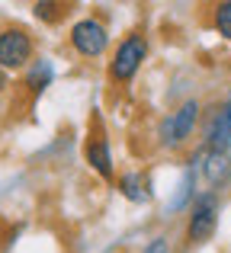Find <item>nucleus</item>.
I'll use <instances>...</instances> for the list:
<instances>
[{
    "label": "nucleus",
    "mask_w": 231,
    "mask_h": 253,
    "mask_svg": "<svg viewBox=\"0 0 231 253\" xmlns=\"http://www.w3.org/2000/svg\"><path fill=\"white\" fill-rule=\"evenodd\" d=\"M36 13L42 19H58L61 16V6H51V3H36Z\"/></svg>",
    "instance_id": "obj_12"
},
{
    "label": "nucleus",
    "mask_w": 231,
    "mask_h": 253,
    "mask_svg": "<svg viewBox=\"0 0 231 253\" xmlns=\"http://www.w3.org/2000/svg\"><path fill=\"white\" fill-rule=\"evenodd\" d=\"M148 55V42L144 36H129L119 42V48L113 51V61H109V77L116 84H132L135 74L141 71V61Z\"/></svg>",
    "instance_id": "obj_1"
},
{
    "label": "nucleus",
    "mask_w": 231,
    "mask_h": 253,
    "mask_svg": "<svg viewBox=\"0 0 231 253\" xmlns=\"http://www.w3.org/2000/svg\"><path fill=\"white\" fill-rule=\"evenodd\" d=\"M206 141H209V151H228L231 144V128H228V119L225 112H215L212 122H209V131H206Z\"/></svg>",
    "instance_id": "obj_8"
},
{
    "label": "nucleus",
    "mask_w": 231,
    "mask_h": 253,
    "mask_svg": "<svg viewBox=\"0 0 231 253\" xmlns=\"http://www.w3.org/2000/svg\"><path fill=\"white\" fill-rule=\"evenodd\" d=\"M87 164L93 167L100 176H113V154H109V144L103 141V138H93V141H87Z\"/></svg>",
    "instance_id": "obj_7"
},
{
    "label": "nucleus",
    "mask_w": 231,
    "mask_h": 253,
    "mask_svg": "<svg viewBox=\"0 0 231 253\" xmlns=\"http://www.w3.org/2000/svg\"><path fill=\"white\" fill-rule=\"evenodd\" d=\"M202 176L209 186H222L231 176V157L228 151H209L206 161H202Z\"/></svg>",
    "instance_id": "obj_6"
},
{
    "label": "nucleus",
    "mask_w": 231,
    "mask_h": 253,
    "mask_svg": "<svg viewBox=\"0 0 231 253\" xmlns=\"http://www.w3.org/2000/svg\"><path fill=\"white\" fill-rule=\"evenodd\" d=\"M122 192L132 202H144V199H148V183H144L141 173H129V176L122 179Z\"/></svg>",
    "instance_id": "obj_9"
},
{
    "label": "nucleus",
    "mask_w": 231,
    "mask_h": 253,
    "mask_svg": "<svg viewBox=\"0 0 231 253\" xmlns=\"http://www.w3.org/2000/svg\"><path fill=\"white\" fill-rule=\"evenodd\" d=\"M71 45H74V51L84 55V58H100L109 45V32H106V26L93 16L77 19V23L71 26Z\"/></svg>",
    "instance_id": "obj_4"
},
{
    "label": "nucleus",
    "mask_w": 231,
    "mask_h": 253,
    "mask_svg": "<svg viewBox=\"0 0 231 253\" xmlns=\"http://www.w3.org/2000/svg\"><path fill=\"white\" fill-rule=\"evenodd\" d=\"M141 253H167V241H164V237H157V241H151Z\"/></svg>",
    "instance_id": "obj_13"
},
{
    "label": "nucleus",
    "mask_w": 231,
    "mask_h": 253,
    "mask_svg": "<svg viewBox=\"0 0 231 253\" xmlns=\"http://www.w3.org/2000/svg\"><path fill=\"white\" fill-rule=\"evenodd\" d=\"M196 122H199V103H196V99H186L180 109H174L161 122V144L164 148H180V144H186V138L193 135Z\"/></svg>",
    "instance_id": "obj_3"
},
{
    "label": "nucleus",
    "mask_w": 231,
    "mask_h": 253,
    "mask_svg": "<svg viewBox=\"0 0 231 253\" xmlns=\"http://www.w3.org/2000/svg\"><path fill=\"white\" fill-rule=\"evenodd\" d=\"M29 86L32 90H42V86H48V81H51V68L45 61H36V64H29Z\"/></svg>",
    "instance_id": "obj_10"
},
{
    "label": "nucleus",
    "mask_w": 231,
    "mask_h": 253,
    "mask_svg": "<svg viewBox=\"0 0 231 253\" xmlns=\"http://www.w3.org/2000/svg\"><path fill=\"white\" fill-rule=\"evenodd\" d=\"M32 36L19 26L0 29V71H19L26 64H32Z\"/></svg>",
    "instance_id": "obj_2"
},
{
    "label": "nucleus",
    "mask_w": 231,
    "mask_h": 253,
    "mask_svg": "<svg viewBox=\"0 0 231 253\" xmlns=\"http://www.w3.org/2000/svg\"><path fill=\"white\" fill-rule=\"evenodd\" d=\"M6 90V71H0V93Z\"/></svg>",
    "instance_id": "obj_14"
},
{
    "label": "nucleus",
    "mask_w": 231,
    "mask_h": 253,
    "mask_svg": "<svg viewBox=\"0 0 231 253\" xmlns=\"http://www.w3.org/2000/svg\"><path fill=\"white\" fill-rule=\"evenodd\" d=\"M215 29L231 42V0H225V3L215 6Z\"/></svg>",
    "instance_id": "obj_11"
},
{
    "label": "nucleus",
    "mask_w": 231,
    "mask_h": 253,
    "mask_svg": "<svg viewBox=\"0 0 231 253\" xmlns=\"http://www.w3.org/2000/svg\"><path fill=\"white\" fill-rule=\"evenodd\" d=\"M215 221H219V199L212 192H202L196 199L193 211H189V224H186V234L193 244H202L215 234Z\"/></svg>",
    "instance_id": "obj_5"
}]
</instances>
